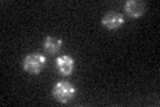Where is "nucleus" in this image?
<instances>
[{"instance_id":"nucleus-4","label":"nucleus","mask_w":160,"mask_h":107,"mask_svg":"<svg viewBox=\"0 0 160 107\" xmlns=\"http://www.w3.org/2000/svg\"><path fill=\"white\" fill-rule=\"evenodd\" d=\"M146 9H147L146 3L140 2V0H127L126 4H124V11L131 18L143 16Z\"/></svg>"},{"instance_id":"nucleus-5","label":"nucleus","mask_w":160,"mask_h":107,"mask_svg":"<svg viewBox=\"0 0 160 107\" xmlns=\"http://www.w3.org/2000/svg\"><path fill=\"white\" fill-rule=\"evenodd\" d=\"M55 64H56V68L62 75H71L75 68V60L69 55H62V56L56 58Z\"/></svg>"},{"instance_id":"nucleus-3","label":"nucleus","mask_w":160,"mask_h":107,"mask_svg":"<svg viewBox=\"0 0 160 107\" xmlns=\"http://www.w3.org/2000/svg\"><path fill=\"white\" fill-rule=\"evenodd\" d=\"M124 23H126V19H124L123 13L113 11L107 12L102 19V24L107 29H111V31H116L120 27H123Z\"/></svg>"},{"instance_id":"nucleus-6","label":"nucleus","mask_w":160,"mask_h":107,"mask_svg":"<svg viewBox=\"0 0 160 107\" xmlns=\"http://www.w3.org/2000/svg\"><path fill=\"white\" fill-rule=\"evenodd\" d=\"M62 45H63V40L59 39V38H53V36H49L44 39V43H43V48L47 54L49 55H55L56 52H59L62 50Z\"/></svg>"},{"instance_id":"nucleus-2","label":"nucleus","mask_w":160,"mask_h":107,"mask_svg":"<svg viewBox=\"0 0 160 107\" xmlns=\"http://www.w3.org/2000/svg\"><path fill=\"white\" fill-rule=\"evenodd\" d=\"M75 94H76L75 86L72 83L67 82V80L58 82L52 88L53 98L58 102H60V103H68V102H71L75 98Z\"/></svg>"},{"instance_id":"nucleus-1","label":"nucleus","mask_w":160,"mask_h":107,"mask_svg":"<svg viewBox=\"0 0 160 107\" xmlns=\"http://www.w3.org/2000/svg\"><path fill=\"white\" fill-rule=\"evenodd\" d=\"M47 64V58L42 54L31 52L23 59V68L31 75H38Z\"/></svg>"}]
</instances>
